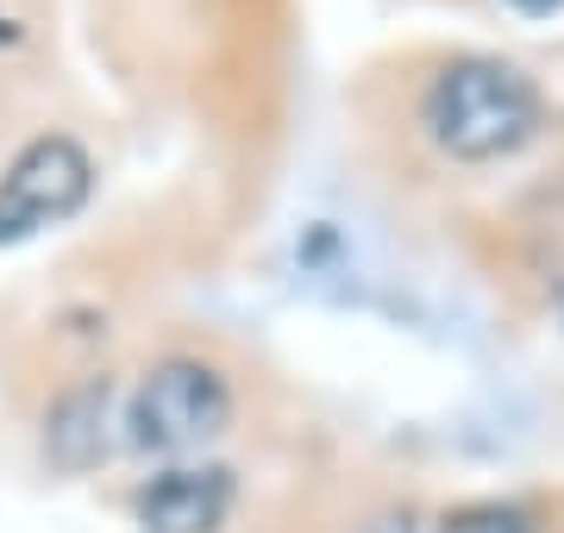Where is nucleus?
Wrapping results in <instances>:
<instances>
[{
	"mask_svg": "<svg viewBox=\"0 0 564 533\" xmlns=\"http://www.w3.org/2000/svg\"><path fill=\"white\" fill-rule=\"evenodd\" d=\"M421 126L452 164H502L540 139L545 95L502 57H458L426 83Z\"/></svg>",
	"mask_w": 564,
	"mask_h": 533,
	"instance_id": "obj_1",
	"label": "nucleus"
},
{
	"mask_svg": "<svg viewBox=\"0 0 564 533\" xmlns=\"http://www.w3.org/2000/svg\"><path fill=\"white\" fill-rule=\"evenodd\" d=\"M144 533H220L232 514V471L226 465H176L132 496Z\"/></svg>",
	"mask_w": 564,
	"mask_h": 533,
	"instance_id": "obj_4",
	"label": "nucleus"
},
{
	"mask_svg": "<svg viewBox=\"0 0 564 533\" xmlns=\"http://www.w3.org/2000/svg\"><path fill=\"white\" fill-rule=\"evenodd\" d=\"M232 427V383L207 358H158L126 402V446L182 458Z\"/></svg>",
	"mask_w": 564,
	"mask_h": 533,
	"instance_id": "obj_2",
	"label": "nucleus"
},
{
	"mask_svg": "<svg viewBox=\"0 0 564 533\" xmlns=\"http://www.w3.org/2000/svg\"><path fill=\"white\" fill-rule=\"evenodd\" d=\"M95 195V157L69 132H39L0 176V246H25L44 226H63Z\"/></svg>",
	"mask_w": 564,
	"mask_h": 533,
	"instance_id": "obj_3",
	"label": "nucleus"
},
{
	"mask_svg": "<svg viewBox=\"0 0 564 533\" xmlns=\"http://www.w3.org/2000/svg\"><path fill=\"white\" fill-rule=\"evenodd\" d=\"M107 452H113V383L107 377H82L44 414V458H51V471L82 477L95 471Z\"/></svg>",
	"mask_w": 564,
	"mask_h": 533,
	"instance_id": "obj_5",
	"label": "nucleus"
},
{
	"mask_svg": "<svg viewBox=\"0 0 564 533\" xmlns=\"http://www.w3.org/2000/svg\"><path fill=\"white\" fill-rule=\"evenodd\" d=\"M440 533H533V521L514 502H464L440 521Z\"/></svg>",
	"mask_w": 564,
	"mask_h": 533,
	"instance_id": "obj_6",
	"label": "nucleus"
},
{
	"mask_svg": "<svg viewBox=\"0 0 564 533\" xmlns=\"http://www.w3.org/2000/svg\"><path fill=\"white\" fill-rule=\"evenodd\" d=\"M514 13H527V20H552V13H564V0H508Z\"/></svg>",
	"mask_w": 564,
	"mask_h": 533,
	"instance_id": "obj_8",
	"label": "nucleus"
},
{
	"mask_svg": "<svg viewBox=\"0 0 564 533\" xmlns=\"http://www.w3.org/2000/svg\"><path fill=\"white\" fill-rule=\"evenodd\" d=\"M364 533H421V521H414L408 509H383L377 521H370V527H364Z\"/></svg>",
	"mask_w": 564,
	"mask_h": 533,
	"instance_id": "obj_7",
	"label": "nucleus"
}]
</instances>
